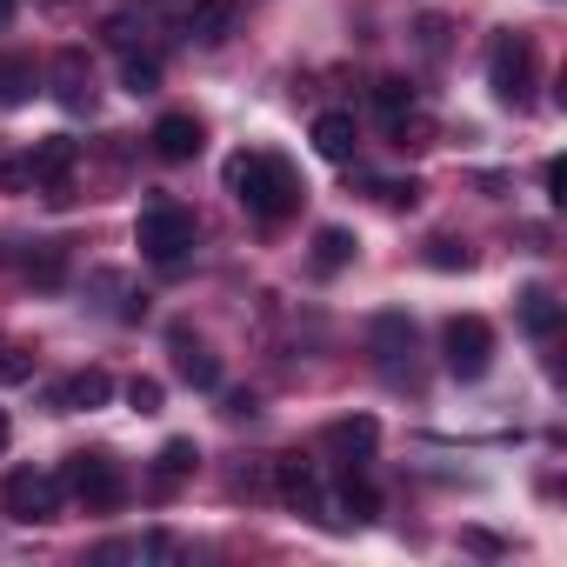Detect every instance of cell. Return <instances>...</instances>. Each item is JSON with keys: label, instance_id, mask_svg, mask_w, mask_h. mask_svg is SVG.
I'll use <instances>...</instances> for the list:
<instances>
[{"label": "cell", "instance_id": "25", "mask_svg": "<svg viewBox=\"0 0 567 567\" xmlns=\"http://www.w3.org/2000/svg\"><path fill=\"white\" fill-rule=\"evenodd\" d=\"M101 34H107V48H114V54H134V48H141V21H134V14H107V28H101Z\"/></svg>", "mask_w": 567, "mask_h": 567}, {"label": "cell", "instance_id": "30", "mask_svg": "<svg viewBox=\"0 0 567 567\" xmlns=\"http://www.w3.org/2000/svg\"><path fill=\"white\" fill-rule=\"evenodd\" d=\"M0 187H8V194H28V187H34V167H28V154H21V161H0Z\"/></svg>", "mask_w": 567, "mask_h": 567}, {"label": "cell", "instance_id": "15", "mask_svg": "<svg viewBox=\"0 0 567 567\" xmlns=\"http://www.w3.org/2000/svg\"><path fill=\"white\" fill-rule=\"evenodd\" d=\"M368 348L394 368L401 354H414V321L408 315H374V328H368Z\"/></svg>", "mask_w": 567, "mask_h": 567}, {"label": "cell", "instance_id": "4", "mask_svg": "<svg viewBox=\"0 0 567 567\" xmlns=\"http://www.w3.org/2000/svg\"><path fill=\"white\" fill-rule=\"evenodd\" d=\"M487 87H494L501 107H514V114L527 107V94H534V48L520 34H501L487 48Z\"/></svg>", "mask_w": 567, "mask_h": 567}, {"label": "cell", "instance_id": "24", "mask_svg": "<svg viewBox=\"0 0 567 567\" xmlns=\"http://www.w3.org/2000/svg\"><path fill=\"white\" fill-rule=\"evenodd\" d=\"M388 134H394V147H427V134H434V127H427V114H421V107H408V114H394V121H388Z\"/></svg>", "mask_w": 567, "mask_h": 567}, {"label": "cell", "instance_id": "14", "mask_svg": "<svg viewBox=\"0 0 567 567\" xmlns=\"http://www.w3.org/2000/svg\"><path fill=\"white\" fill-rule=\"evenodd\" d=\"M315 147H321V161L348 167V161H354V147H361V127H354V114H341V107L315 114Z\"/></svg>", "mask_w": 567, "mask_h": 567}, {"label": "cell", "instance_id": "10", "mask_svg": "<svg viewBox=\"0 0 567 567\" xmlns=\"http://www.w3.org/2000/svg\"><path fill=\"white\" fill-rule=\"evenodd\" d=\"M147 141H154V154H161L167 167H181V161H194V154L207 147V127H200L194 114H161Z\"/></svg>", "mask_w": 567, "mask_h": 567}, {"label": "cell", "instance_id": "6", "mask_svg": "<svg viewBox=\"0 0 567 567\" xmlns=\"http://www.w3.org/2000/svg\"><path fill=\"white\" fill-rule=\"evenodd\" d=\"M61 487L74 494V501H87V507H121V494H127V481H121V467H114V454H68V467H61Z\"/></svg>", "mask_w": 567, "mask_h": 567}, {"label": "cell", "instance_id": "34", "mask_svg": "<svg viewBox=\"0 0 567 567\" xmlns=\"http://www.w3.org/2000/svg\"><path fill=\"white\" fill-rule=\"evenodd\" d=\"M8 441H14V421H8V408H0V454H8Z\"/></svg>", "mask_w": 567, "mask_h": 567}, {"label": "cell", "instance_id": "21", "mask_svg": "<svg viewBox=\"0 0 567 567\" xmlns=\"http://www.w3.org/2000/svg\"><path fill=\"white\" fill-rule=\"evenodd\" d=\"M520 321H527V334H540V341H547V334L560 328V308H554V295H547V288H527V295H520Z\"/></svg>", "mask_w": 567, "mask_h": 567}, {"label": "cell", "instance_id": "18", "mask_svg": "<svg viewBox=\"0 0 567 567\" xmlns=\"http://www.w3.org/2000/svg\"><path fill=\"white\" fill-rule=\"evenodd\" d=\"M21 274L34 280V288H61V274H68V254H61V240H34V254L21 260Z\"/></svg>", "mask_w": 567, "mask_h": 567}, {"label": "cell", "instance_id": "16", "mask_svg": "<svg viewBox=\"0 0 567 567\" xmlns=\"http://www.w3.org/2000/svg\"><path fill=\"white\" fill-rule=\"evenodd\" d=\"M194 467H200V447H194V441H167V447L154 454V494H174Z\"/></svg>", "mask_w": 567, "mask_h": 567}, {"label": "cell", "instance_id": "32", "mask_svg": "<svg viewBox=\"0 0 567 567\" xmlns=\"http://www.w3.org/2000/svg\"><path fill=\"white\" fill-rule=\"evenodd\" d=\"M540 181H547V200H567V194H560V187H567V167H560V161H547Z\"/></svg>", "mask_w": 567, "mask_h": 567}, {"label": "cell", "instance_id": "19", "mask_svg": "<svg viewBox=\"0 0 567 567\" xmlns=\"http://www.w3.org/2000/svg\"><path fill=\"white\" fill-rule=\"evenodd\" d=\"M354 260V234L348 227H321L315 234V274H341Z\"/></svg>", "mask_w": 567, "mask_h": 567}, {"label": "cell", "instance_id": "31", "mask_svg": "<svg viewBox=\"0 0 567 567\" xmlns=\"http://www.w3.org/2000/svg\"><path fill=\"white\" fill-rule=\"evenodd\" d=\"M421 48H427V54H441V48H447V21H441V14H427V21H421Z\"/></svg>", "mask_w": 567, "mask_h": 567}, {"label": "cell", "instance_id": "11", "mask_svg": "<svg viewBox=\"0 0 567 567\" xmlns=\"http://www.w3.org/2000/svg\"><path fill=\"white\" fill-rule=\"evenodd\" d=\"M48 401H54L61 414H81V408H107V401H114V374H107V368H81V374L54 381V388H48Z\"/></svg>", "mask_w": 567, "mask_h": 567}, {"label": "cell", "instance_id": "33", "mask_svg": "<svg viewBox=\"0 0 567 567\" xmlns=\"http://www.w3.org/2000/svg\"><path fill=\"white\" fill-rule=\"evenodd\" d=\"M254 408H260V401H254V394H227V421H247V414H254Z\"/></svg>", "mask_w": 567, "mask_h": 567}, {"label": "cell", "instance_id": "8", "mask_svg": "<svg viewBox=\"0 0 567 567\" xmlns=\"http://www.w3.org/2000/svg\"><path fill=\"white\" fill-rule=\"evenodd\" d=\"M74 161H81V147H74V141H41V147L28 154L34 187H41L54 207H68V200H74Z\"/></svg>", "mask_w": 567, "mask_h": 567}, {"label": "cell", "instance_id": "22", "mask_svg": "<svg viewBox=\"0 0 567 567\" xmlns=\"http://www.w3.org/2000/svg\"><path fill=\"white\" fill-rule=\"evenodd\" d=\"M121 87L127 94H154L161 87V61L154 54H121Z\"/></svg>", "mask_w": 567, "mask_h": 567}, {"label": "cell", "instance_id": "12", "mask_svg": "<svg viewBox=\"0 0 567 567\" xmlns=\"http://www.w3.org/2000/svg\"><path fill=\"white\" fill-rule=\"evenodd\" d=\"M374 441H381V421H374V414H348V421H328V427H321V447L341 454L348 467H361V461L374 454Z\"/></svg>", "mask_w": 567, "mask_h": 567}, {"label": "cell", "instance_id": "26", "mask_svg": "<svg viewBox=\"0 0 567 567\" xmlns=\"http://www.w3.org/2000/svg\"><path fill=\"white\" fill-rule=\"evenodd\" d=\"M427 267H441V274H454V267H461V274H467V267H474V254H467V247H454V240H427Z\"/></svg>", "mask_w": 567, "mask_h": 567}, {"label": "cell", "instance_id": "23", "mask_svg": "<svg viewBox=\"0 0 567 567\" xmlns=\"http://www.w3.org/2000/svg\"><path fill=\"white\" fill-rule=\"evenodd\" d=\"M374 107H381V121H394V114H408V107H421V101H414V87H408L401 74H381V81H374Z\"/></svg>", "mask_w": 567, "mask_h": 567}, {"label": "cell", "instance_id": "2", "mask_svg": "<svg viewBox=\"0 0 567 567\" xmlns=\"http://www.w3.org/2000/svg\"><path fill=\"white\" fill-rule=\"evenodd\" d=\"M134 247L154 260V267H187V254L200 247V227H194V214L181 207V200H154V207H141V220H134Z\"/></svg>", "mask_w": 567, "mask_h": 567}, {"label": "cell", "instance_id": "17", "mask_svg": "<svg viewBox=\"0 0 567 567\" xmlns=\"http://www.w3.org/2000/svg\"><path fill=\"white\" fill-rule=\"evenodd\" d=\"M174 368H181V381H187V388H200V394H207V388H220V361H214L207 348H194L187 334H174Z\"/></svg>", "mask_w": 567, "mask_h": 567}, {"label": "cell", "instance_id": "3", "mask_svg": "<svg viewBox=\"0 0 567 567\" xmlns=\"http://www.w3.org/2000/svg\"><path fill=\"white\" fill-rule=\"evenodd\" d=\"M61 501H68L61 474H34V467H21V474H8V481H0V507H8L14 520H28V527H48V520H61Z\"/></svg>", "mask_w": 567, "mask_h": 567}, {"label": "cell", "instance_id": "9", "mask_svg": "<svg viewBox=\"0 0 567 567\" xmlns=\"http://www.w3.org/2000/svg\"><path fill=\"white\" fill-rule=\"evenodd\" d=\"M54 101H61L68 114H87V107H94V68H87L81 48H61V54H54Z\"/></svg>", "mask_w": 567, "mask_h": 567}, {"label": "cell", "instance_id": "7", "mask_svg": "<svg viewBox=\"0 0 567 567\" xmlns=\"http://www.w3.org/2000/svg\"><path fill=\"white\" fill-rule=\"evenodd\" d=\"M274 494L301 507V514H321L328 520V487H321V467L301 461V454H274Z\"/></svg>", "mask_w": 567, "mask_h": 567}, {"label": "cell", "instance_id": "13", "mask_svg": "<svg viewBox=\"0 0 567 567\" xmlns=\"http://www.w3.org/2000/svg\"><path fill=\"white\" fill-rule=\"evenodd\" d=\"M234 21H240L234 0H187V41H200V48H220L234 34Z\"/></svg>", "mask_w": 567, "mask_h": 567}, {"label": "cell", "instance_id": "29", "mask_svg": "<svg viewBox=\"0 0 567 567\" xmlns=\"http://www.w3.org/2000/svg\"><path fill=\"white\" fill-rule=\"evenodd\" d=\"M127 408L134 414H161V381H127Z\"/></svg>", "mask_w": 567, "mask_h": 567}, {"label": "cell", "instance_id": "27", "mask_svg": "<svg viewBox=\"0 0 567 567\" xmlns=\"http://www.w3.org/2000/svg\"><path fill=\"white\" fill-rule=\"evenodd\" d=\"M34 374V354L28 348H0V388H14V381H28Z\"/></svg>", "mask_w": 567, "mask_h": 567}, {"label": "cell", "instance_id": "20", "mask_svg": "<svg viewBox=\"0 0 567 567\" xmlns=\"http://www.w3.org/2000/svg\"><path fill=\"white\" fill-rule=\"evenodd\" d=\"M34 101V68L21 54H0V107H21Z\"/></svg>", "mask_w": 567, "mask_h": 567}, {"label": "cell", "instance_id": "35", "mask_svg": "<svg viewBox=\"0 0 567 567\" xmlns=\"http://www.w3.org/2000/svg\"><path fill=\"white\" fill-rule=\"evenodd\" d=\"M14 8H21V0H0V28H8V21H14Z\"/></svg>", "mask_w": 567, "mask_h": 567}, {"label": "cell", "instance_id": "36", "mask_svg": "<svg viewBox=\"0 0 567 567\" xmlns=\"http://www.w3.org/2000/svg\"><path fill=\"white\" fill-rule=\"evenodd\" d=\"M174 8H187V0H174Z\"/></svg>", "mask_w": 567, "mask_h": 567}, {"label": "cell", "instance_id": "5", "mask_svg": "<svg viewBox=\"0 0 567 567\" xmlns=\"http://www.w3.org/2000/svg\"><path fill=\"white\" fill-rule=\"evenodd\" d=\"M441 354H447V374L481 381V374L494 368V328H487L481 315H454V321L441 328Z\"/></svg>", "mask_w": 567, "mask_h": 567}, {"label": "cell", "instance_id": "1", "mask_svg": "<svg viewBox=\"0 0 567 567\" xmlns=\"http://www.w3.org/2000/svg\"><path fill=\"white\" fill-rule=\"evenodd\" d=\"M227 194L254 214V220H288L295 207H301V174L288 167V161H280V154H234L227 161Z\"/></svg>", "mask_w": 567, "mask_h": 567}, {"label": "cell", "instance_id": "28", "mask_svg": "<svg viewBox=\"0 0 567 567\" xmlns=\"http://www.w3.org/2000/svg\"><path fill=\"white\" fill-rule=\"evenodd\" d=\"M374 194H381L388 207H414V200H421V181H374Z\"/></svg>", "mask_w": 567, "mask_h": 567}]
</instances>
